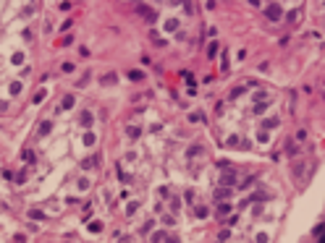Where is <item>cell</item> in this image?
I'll return each mask as SVG.
<instances>
[{
	"instance_id": "obj_9",
	"label": "cell",
	"mask_w": 325,
	"mask_h": 243,
	"mask_svg": "<svg viewBox=\"0 0 325 243\" xmlns=\"http://www.w3.org/2000/svg\"><path fill=\"white\" fill-rule=\"evenodd\" d=\"M129 76L134 78V81H139V78H144V73L142 71H129Z\"/></svg>"
},
{
	"instance_id": "obj_12",
	"label": "cell",
	"mask_w": 325,
	"mask_h": 243,
	"mask_svg": "<svg viewBox=\"0 0 325 243\" xmlns=\"http://www.w3.org/2000/svg\"><path fill=\"white\" fill-rule=\"evenodd\" d=\"M176 26H178V21H168V24H165V29H168V32H173Z\"/></svg>"
},
{
	"instance_id": "obj_11",
	"label": "cell",
	"mask_w": 325,
	"mask_h": 243,
	"mask_svg": "<svg viewBox=\"0 0 325 243\" xmlns=\"http://www.w3.org/2000/svg\"><path fill=\"white\" fill-rule=\"evenodd\" d=\"M24 159H26V162H32V159H34V152H32V149H26V152H24Z\"/></svg>"
},
{
	"instance_id": "obj_10",
	"label": "cell",
	"mask_w": 325,
	"mask_h": 243,
	"mask_svg": "<svg viewBox=\"0 0 325 243\" xmlns=\"http://www.w3.org/2000/svg\"><path fill=\"white\" fill-rule=\"evenodd\" d=\"M89 123H92V115L84 113V118H81V126H89Z\"/></svg>"
},
{
	"instance_id": "obj_5",
	"label": "cell",
	"mask_w": 325,
	"mask_h": 243,
	"mask_svg": "<svg viewBox=\"0 0 325 243\" xmlns=\"http://www.w3.org/2000/svg\"><path fill=\"white\" fill-rule=\"evenodd\" d=\"M126 134H129L131 139H139V136H142V131H139L136 126H129V128H126Z\"/></svg>"
},
{
	"instance_id": "obj_13",
	"label": "cell",
	"mask_w": 325,
	"mask_h": 243,
	"mask_svg": "<svg viewBox=\"0 0 325 243\" xmlns=\"http://www.w3.org/2000/svg\"><path fill=\"white\" fill-rule=\"evenodd\" d=\"M197 217H207V209H205V207H197Z\"/></svg>"
},
{
	"instance_id": "obj_1",
	"label": "cell",
	"mask_w": 325,
	"mask_h": 243,
	"mask_svg": "<svg viewBox=\"0 0 325 243\" xmlns=\"http://www.w3.org/2000/svg\"><path fill=\"white\" fill-rule=\"evenodd\" d=\"M265 13H268V16H270L273 21H278V18H280V5L270 3V5H268V11H265Z\"/></svg>"
},
{
	"instance_id": "obj_7",
	"label": "cell",
	"mask_w": 325,
	"mask_h": 243,
	"mask_svg": "<svg viewBox=\"0 0 325 243\" xmlns=\"http://www.w3.org/2000/svg\"><path fill=\"white\" fill-rule=\"evenodd\" d=\"M215 53H218V45H215V42H210V47H207V58H215Z\"/></svg>"
},
{
	"instance_id": "obj_8",
	"label": "cell",
	"mask_w": 325,
	"mask_h": 243,
	"mask_svg": "<svg viewBox=\"0 0 325 243\" xmlns=\"http://www.w3.org/2000/svg\"><path fill=\"white\" fill-rule=\"evenodd\" d=\"M228 209H231L228 204H220V207H218V215H220V217H226V215H228Z\"/></svg>"
},
{
	"instance_id": "obj_6",
	"label": "cell",
	"mask_w": 325,
	"mask_h": 243,
	"mask_svg": "<svg viewBox=\"0 0 325 243\" xmlns=\"http://www.w3.org/2000/svg\"><path fill=\"white\" fill-rule=\"evenodd\" d=\"M100 81H102L105 86H110V84H115V76H113V73H108V76H102Z\"/></svg>"
},
{
	"instance_id": "obj_14",
	"label": "cell",
	"mask_w": 325,
	"mask_h": 243,
	"mask_svg": "<svg viewBox=\"0 0 325 243\" xmlns=\"http://www.w3.org/2000/svg\"><path fill=\"white\" fill-rule=\"evenodd\" d=\"M5 107H8V102H3V99H0V110H5Z\"/></svg>"
},
{
	"instance_id": "obj_4",
	"label": "cell",
	"mask_w": 325,
	"mask_h": 243,
	"mask_svg": "<svg viewBox=\"0 0 325 243\" xmlns=\"http://www.w3.org/2000/svg\"><path fill=\"white\" fill-rule=\"evenodd\" d=\"M50 128H53V123H50V120H45V123L40 126V136H47V134H50Z\"/></svg>"
},
{
	"instance_id": "obj_3",
	"label": "cell",
	"mask_w": 325,
	"mask_h": 243,
	"mask_svg": "<svg viewBox=\"0 0 325 243\" xmlns=\"http://www.w3.org/2000/svg\"><path fill=\"white\" fill-rule=\"evenodd\" d=\"M97 162H100V157H92V159H84V162H81V167H84V170H89V167H94V165H97Z\"/></svg>"
},
{
	"instance_id": "obj_2",
	"label": "cell",
	"mask_w": 325,
	"mask_h": 243,
	"mask_svg": "<svg viewBox=\"0 0 325 243\" xmlns=\"http://www.w3.org/2000/svg\"><path fill=\"white\" fill-rule=\"evenodd\" d=\"M136 11H139V13H144V16H147V21H155V13H152V8H150V5H139Z\"/></svg>"
}]
</instances>
